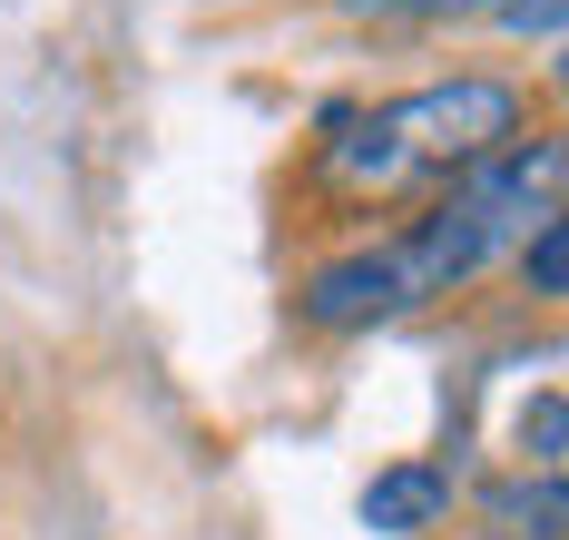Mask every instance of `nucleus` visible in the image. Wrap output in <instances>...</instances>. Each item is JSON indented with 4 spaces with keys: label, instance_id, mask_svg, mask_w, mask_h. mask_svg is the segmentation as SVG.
Here are the masks:
<instances>
[{
    "label": "nucleus",
    "instance_id": "obj_9",
    "mask_svg": "<svg viewBox=\"0 0 569 540\" xmlns=\"http://www.w3.org/2000/svg\"><path fill=\"white\" fill-rule=\"evenodd\" d=\"M511 40H530V50H560V20H569V0H501L491 10Z\"/></svg>",
    "mask_w": 569,
    "mask_h": 540
},
{
    "label": "nucleus",
    "instance_id": "obj_1",
    "mask_svg": "<svg viewBox=\"0 0 569 540\" xmlns=\"http://www.w3.org/2000/svg\"><path fill=\"white\" fill-rule=\"evenodd\" d=\"M520 138H530V89L501 69H452V79H422V89L373 99V109H335L305 148V207L325 227L402 217Z\"/></svg>",
    "mask_w": 569,
    "mask_h": 540
},
{
    "label": "nucleus",
    "instance_id": "obj_4",
    "mask_svg": "<svg viewBox=\"0 0 569 540\" xmlns=\"http://www.w3.org/2000/svg\"><path fill=\"white\" fill-rule=\"evenodd\" d=\"M353 511H363V531H383V540H432L452 521V472L422 462V452H412V462H383V472L363 481Z\"/></svg>",
    "mask_w": 569,
    "mask_h": 540
},
{
    "label": "nucleus",
    "instance_id": "obj_2",
    "mask_svg": "<svg viewBox=\"0 0 569 540\" xmlns=\"http://www.w3.org/2000/svg\"><path fill=\"white\" fill-rule=\"evenodd\" d=\"M560 128H540V138H520L501 158H481V168H461L452 187H432L422 207H412V227H393V266H402V296L412 304H442L461 296L471 276H491L501 256H520V237L540 227V217H560Z\"/></svg>",
    "mask_w": 569,
    "mask_h": 540
},
{
    "label": "nucleus",
    "instance_id": "obj_6",
    "mask_svg": "<svg viewBox=\"0 0 569 540\" xmlns=\"http://www.w3.org/2000/svg\"><path fill=\"white\" fill-rule=\"evenodd\" d=\"M363 30H452V20H491L501 0H335Z\"/></svg>",
    "mask_w": 569,
    "mask_h": 540
},
{
    "label": "nucleus",
    "instance_id": "obj_3",
    "mask_svg": "<svg viewBox=\"0 0 569 540\" xmlns=\"http://www.w3.org/2000/svg\"><path fill=\"white\" fill-rule=\"evenodd\" d=\"M393 314H412V296H402V266L383 237H353L343 256H325L305 286H295V324L305 334H373V324H393Z\"/></svg>",
    "mask_w": 569,
    "mask_h": 540
},
{
    "label": "nucleus",
    "instance_id": "obj_5",
    "mask_svg": "<svg viewBox=\"0 0 569 540\" xmlns=\"http://www.w3.org/2000/svg\"><path fill=\"white\" fill-rule=\"evenodd\" d=\"M560 531H569L560 472H511L491 501H481V540H560Z\"/></svg>",
    "mask_w": 569,
    "mask_h": 540
},
{
    "label": "nucleus",
    "instance_id": "obj_7",
    "mask_svg": "<svg viewBox=\"0 0 569 540\" xmlns=\"http://www.w3.org/2000/svg\"><path fill=\"white\" fill-rule=\"evenodd\" d=\"M520 472H560L569 462V403H560V383H540L530 403H520Z\"/></svg>",
    "mask_w": 569,
    "mask_h": 540
},
{
    "label": "nucleus",
    "instance_id": "obj_8",
    "mask_svg": "<svg viewBox=\"0 0 569 540\" xmlns=\"http://www.w3.org/2000/svg\"><path fill=\"white\" fill-rule=\"evenodd\" d=\"M520 286H530L540 304L569 296V227H560V217H540V227L520 237Z\"/></svg>",
    "mask_w": 569,
    "mask_h": 540
}]
</instances>
